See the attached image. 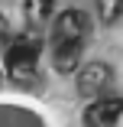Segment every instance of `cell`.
Returning <instances> with one entry per match:
<instances>
[{"label":"cell","mask_w":123,"mask_h":127,"mask_svg":"<svg viewBox=\"0 0 123 127\" xmlns=\"http://www.w3.org/2000/svg\"><path fill=\"white\" fill-rule=\"evenodd\" d=\"M39 56H42V36H39L36 30L19 33V36L7 46V72H10V78L29 82L33 75H36Z\"/></svg>","instance_id":"obj_1"},{"label":"cell","mask_w":123,"mask_h":127,"mask_svg":"<svg viewBox=\"0 0 123 127\" xmlns=\"http://www.w3.org/2000/svg\"><path fill=\"white\" fill-rule=\"evenodd\" d=\"M91 33V20L81 10H65L55 16L52 26V42H84Z\"/></svg>","instance_id":"obj_2"},{"label":"cell","mask_w":123,"mask_h":127,"mask_svg":"<svg viewBox=\"0 0 123 127\" xmlns=\"http://www.w3.org/2000/svg\"><path fill=\"white\" fill-rule=\"evenodd\" d=\"M123 114V98H94L84 108V127H113Z\"/></svg>","instance_id":"obj_3"},{"label":"cell","mask_w":123,"mask_h":127,"mask_svg":"<svg viewBox=\"0 0 123 127\" xmlns=\"http://www.w3.org/2000/svg\"><path fill=\"white\" fill-rule=\"evenodd\" d=\"M110 85V65L104 62H88L81 72H78V95L84 98H101V91Z\"/></svg>","instance_id":"obj_4"},{"label":"cell","mask_w":123,"mask_h":127,"mask_svg":"<svg viewBox=\"0 0 123 127\" xmlns=\"http://www.w3.org/2000/svg\"><path fill=\"white\" fill-rule=\"evenodd\" d=\"M81 49H84V42H52V65H55V72H62V75L75 72L78 62H81Z\"/></svg>","instance_id":"obj_5"},{"label":"cell","mask_w":123,"mask_h":127,"mask_svg":"<svg viewBox=\"0 0 123 127\" xmlns=\"http://www.w3.org/2000/svg\"><path fill=\"white\" fill-rule=\"evenodd\" d=\"M52 10H55V0H26V16L33 26H42L52 16Z\"/></svg>","instance_id":"obj_6"},{"label":"cell","mask_w":123,"mask_h":127,"mask_svg":"<svg viewBox=\"0 0 123 127\" xmlns=\"http://www.w3.org/2000/svg\"><path fill=\"white\" fill-rule=\"evenodd\" d=\"M120 16H123V0H97V20L104 26H113Z\"/></svg>","instance_id":"obj_7"},{"label":"cell","mask_w":123,"mask_h":127,"mask_svg":"<svg viewBox=\"0 0 123 127\" xmlns=\"http://www.w3.org/2000/svg\"><path fill=\"white\" fill-rule=\"evenodd\" d=\"M13 42V30H10V20L3 16V13H0V49H7Z\"/></svg>","instance_id":"obj_8"},{"label":"cell","mask_w":123,"mask_h":127,"mask_svg":"<svg viewBox=\"0 0 123 127\" xmlns=\"http://www.w3.org/2000/svg\"><path fill=\"white\" fill-rule=\"evenodd\" d=\"M0 82H3V75H0Z\"/></svg>","instance_id":"obj_9"}]
</instances>
